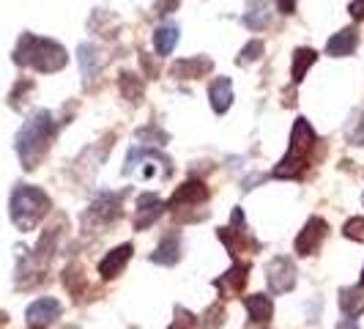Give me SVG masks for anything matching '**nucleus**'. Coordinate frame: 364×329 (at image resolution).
I'll return each mask as SVG.
<instances>
[{
	"mask_svg": "<svg viewBox=\"0 0 364 329\" xmlns=\"http://www.w3.org/2000/svg\"><path fill=\"white\" fill-rule=\"evenodd\" d=\"M318 162V135L312 132L307 118H299L291 135V148L282 157V162L274 167V179H301L307 167Z\"/></svg>",
	"mask_w": 364,
	"mask_h": 329,
	"instance_id": "obj_1",
	"label": "nucleus"
},
{
	"mask_svg": "<svg viewBox=\"0 0 364 329\" xmlns=\"http://www.w3.org/2000/svg\"><path fill=\"white\" fill-rule=\"evenodd\" d=\"M53 135H55V121L47 110L36 113V115L22 127V132L17 135V151H19V160H22V164H25L28 170H33V167L41 162V157H44L47 148H50Z\"/></svg>",
	"mask_w": 364,
	"mask_h": 329,
	"instance_id": "obj_2",
	"label": "nucleus"
},
{
	"mask_svg": "<svg viewBox=\"0 0 364 329\" xmlns=\"http://www.w3.org/2000/svg\"><path fill=\"white\" fill-rule=\"evenodd\" d=\"M14 61L22 66H33L38 72H58L66 66V50L50 38L22 36Z\"/></svg>",
	"mask_w": 364,
	"mask_h": 329,
	"instance_id": "obj_3",
	"label": "nucleus"
},
{
	"mask_svg": "<svg viewBox=\"0 0 364 329\" xmlns=\"http://www.w3.org/2000/svg\"><path fill=\"white\" fill-rule=\"evenodd\" d=\"M47 212H50V198L38 187L19 184L11 192V219L19 231H33L47 217Z\"/></svg>",
	"mask_w": 364,
	"mask_h": 329,
	"instance_id": "obj_4",
	"label": "nucleus"
},
{
	"mask_svg": "<svg viewBox=\"0 0 364 329\" xmlns=\"http://www.w3.org/2000/svg\"><path fill=\"white\" fill-rule=\"evenodd\" d=\"M219 239L225 241V247L230 250L233 258H238L241 253H247V250H257V241L247 234L241 209H233V214H230V228H219Z\"/></svg>",
	"mask_w": 364,
	"mask_h": 329,
	"instance_id": "obj_5",
	"label": "nucleus"
},
{
	"mask_svg": "<svg viewBox=\"0 0 364 329\" xmlns=\"http://www.w3.org/2000/svg\"><path fill=\"white\" fill-rule=\"evenodd\" d=\"M266 283L272 293H291L296 288V266H293L291 258L277 256L266 263Z\"/></svg>",
	"mask_w": 364,
	"mask_h": 329,
	"instance_id": "obj_6",
	"label": "nucleus"
},
{
	"mask_svg": "<svg viewBox=\"0 0 364 329\" xmlns=\"http://www.w3.org/2000/svg\"><path fill=\"white\" fill-rule=\"evenodd\" d=\"M326 219L321 217H310L307 219V225L299 231V236H296V241H293V247H296V253L299 256H315L318 253V247L323 244V239H326Z\"/></svg>",
	"mask_w": 364,
	"mask_h": 329,
	"instance_id": "obj_7",
	"label": "nucleus"
},
{
	"mask_svg": "<svg viewBox=\"0 0 364 329\" xmlns=\"http://www.w3.org/2000/svg\"><path fill=\"white\" fill-rule=\"evenodd\" d=\"M247 280H250V263L247 261H233V266L214 280V288L222 293V299H233L244 291Z\"/></svg>",
	"mask_w": 364,
	"mask_h": 329,
	"instance_id": "obj_8",
	"label": "nucleus"
},
{
	"mask_svg": "<svg viewBox=\"0 0 364 329\" xmlns=\"http://www.w3.org/2000/svg\"><path fill=\"white\" fill-rule=\"evenodd\" d=\"M208 201V187L203 182H195V179H189V182H183L178 189H176V195L170 198L167 203V209L170 212H181V209H192V206H200V203Z\"/></svg>",
	"mask_w": 364,
	"mask_h": 329,
	"instance_id": "obj_9",
	"label": "nucleus"
},
{
	"mask_svg": "<svg viewBox=\"0 0 364 329\" xmlns=\"http://www.w3.org/2000/svg\"><path fill=\"white\" fill-rule=\"evenodd\" d=\"M63 313L60 308V302L53 299V296H41L36 302H31L28 305V310H25V318H28V327H50L53 321H58V315Z\"/></svg>",
	"mask_w": 364,
	"mask_h": 329,
	"instance_id": "obj_10",
	"label": "nucleus"
},
{
	"mask_svg": "<svg viewBox=\"0 0 364 329\" xmlns=\"http://www.w3.org/2000/svg\"><path fill=\"white\" fill-rule=\"evenodd\" d=\"M164 209H167V203H164L159 195H154V192L140 195V198H137V209H134V228H137V231L151 228V225L164 214Z\"/></svg>",
	"mask_w": 364,
	"mask_h": 329,
	"instance_id": "obj_11",
	"label": "nucleus"
},
{
	"mask_svg": "<svg viewBox=\"0 0 364 329\" xmlns=\"http://www.w3.org/2000/svg\"><path fill=\"white\" fill-rule=\"evenodd\" d=\"M134 253V247L132 244H118L115 250H109L107 256L102 258V263H99V274H102V280H112V277H118V274L124 272V266L129 263V258Z\"/></svg>",
	"mask_w": 364,
	"mask_h": 329,
	"instance_id": "obj_12",
	"label": "nucleus"
},
{
	"mask_svg": "<svg viewBox=\"0 0 364 329\" xmlns=\"http://www.w3.org/2000/svg\"><path fill=\"white\" fill-rule=\"evenodd\" d=\"M151 261L159 263V266H176L181 261V236L178 234H170L162 239V244L151 253Z\"/></svg>",
	"mask_w": 364,
	"mask_h": 329,
	"instance_id": "obj_13",
	"label": "nucleus"
},
{
	"mask_svg": "<svg viewBox=\"0 0 364 329\" xmlns=\"http://www.w3.org/2000/svg\"><path fill=\"white\" fill-rule=\"evenodd\" d=\"M118 206H121V195H105L102 201H96L91 209H88V214H85V222L96 219V222L105 228V225H109L112 219L118 217Z\"/></svg>",
	"mask_w": 364,
	"mask_h": 329,
	"instance_id": "obj_14",
	"label": "nucleus"
},
{
	"mask_svg": "<svg viewBox=\"0 0 364 329\" xmlns=\"http://www.w3.org/2000/svg\"><path fill=\"white\" fill-rule=\"evenodd\" d=\"M356 47H359V31L356 28H343L340 33L328 38L326 53L334 55V58H343V55H353Z\"/></svg>",
	"mask_w": 364,
	"mask_h": 329,
	"instance_id": "obj_15",
	"label": "nucleus"
},
{
	"mask_svg": "<svg viewBox=\"0 0 364 329\" xmlns=\"http://www.w3.org/2000/svg\"><path fill=\"white\" fill-rule=\"evenodd\" d=\"M244 308H247V313H250L252 324H269V321H272L274 302H272V296H266V293L244 296Z\"/></svg>",
	"mask_w": 364,
	"mask_h": 329,
	"instance_id": "obj_16",
	"label": "nucleus"
},
{
	"mask_svg": "<svg viewBox=\"0 0 364 329\" xmlns=\"http://www.w3.org/2000/svg\"><path fill=\"white\" fill-rule=\"evenodd\" d=\"M208 99H211V108L214 113H228V108L233 105V83L228 77H217L208 88Z\"/></svg>",
	"mask_w": 364,
	"mask_h": 329,
	"instance_id": "obj_17",
	"label": "nucleus"
},
{
	"mask_svg": "<svg viewBox=\"0 0 364 329\" xmlns=\"http://www.w3.org/2000/svg\"><path fill=\"white\" fill-rule=\"evenodd\" d=\"M340 310L346 318H356L364 313V286H350L340 291Z\"/></svg>",
	"mask_w": 364,
	"mask_h": 329,
	"instance_id": "obj_18",
	"label": "nucleus"
},
{
	"mask_svg": "<svg viewBox=\"0 0 364 329\" xmlns=\"http://www.w3.org/2000/svg\"><path fill=\"white\" fill-rule=\"evenodd\" d=\"M211 61L205 58V55H195V58H189V61H178L176 66H173V74L176 77H181V80H186V77H203L205 72H211Z\"/></svg>",
	"mask_w": 364,
	"mask_h": 329,
	"instance_id": "obj_19",
	"label": "nucleus"
},
{
	"mask_svg": "<svg viewBox=\"0 0 364 329\" xmlns=\"http://www.w3.org/2000/svg\"><path fill=\"white\" fill-rule=\"evenodd\" d=\"M154 44H156V53L159 55H173L176 44H178V28L170 25V22L159 25L156 33H154Z\"/></svg>",
	"mask_w": 364,
	"mask_h": 329,
	"instance_id": "obj_20",
	"label": "nucleus"
},
{
	"mask_svg": "<svg viewBox=\"0 0 364 329\" xmlns=\"http://www.w3.org/2000/svg\"><path fill=\"white\" fill-rule=\"evenodd\" d=\"M318 61V53L310 50V47H301V50H296L293 53V69H291V77L293 83H301L304 80V74L310 72V66Z\"/></svg>",
	"mask_w": 364,
	"mask_h": 329,
	"instance_id": "obj_21",
	"label": "nucleus"
},
{
	"mask_svg": "<svg viewBox=\"0 0 364 329\" xmlns=\"http://www.w3.org/2000/svg\"><path fill=\"white\" fill-rule=\"evenodd\" d=\"M63 286H66V288H69V293H72L74 299L80 302V296H82V291H85V277H82V266H77V263L66 266V269H63Z\"/></svg>",
	"mask_w": 364,
	"mask_h": 329,
	"instance_id": "obj_22",
	"label": "nucleus"
},
{
	"mask_svg": "<svg viewBox=\"0 0 364 329\" xmlns=\"http://www.w3.org/2000/svg\"><path fill=\"white\" fill-rule=\"evenodd\" d=\"M244 22H247V28H252V31H260V28L269 22V11H266L263 0H250L247 14H244Z\"/></svg>",
	"mask_w": 364,
	"mask_h": 329,
	"instance_id": "obj_23",
	"label": "nucleus"
},
{
	"mask_svg": "<svg viewBox=\"0 0 364 329\" xmlns=\"http://www.w3.org/2000/svg\"><path fill=\"white\" fill-rule=\"evenodd\" d=\"M225 318H228L225 305L217 302V305H211L208 310L203 313V318H198V329H219L222 324H225Z\"/></svg>",
	"mask_w": 364,
	"mask_h": 329,
	"instance_id": "obj_24",
	"label": "nucleus"
},
{
	"mask_svg": "<svg viewBox=\"0 0 364 329\" xmlns=\"http://www.w3.org/2000/svg\"><path fill=\"white\" fill-rule=\"evenodd\" d=\"M96 50H93V44H82L80 47V66H82V74H85V80L91 83L93 74H96Z\"/></svg>",
	"mask_w": 364,
	"mask_h": 329,
	"instance_id": "obj_25",
	"label": "nucleus"
},
{
	"mask_svg": "<svg viewBox=\"0 0 364 329\" xmlns=\"http://www.w3.org/2000/svg\"><path fill=\"white\" fill-rule=\"evenodd\" d=\"M343 236H348L350 241H362L364 244V217H350L343 225Z\"/></svg>",
	"mask_w": 364,
	"mask_h": 329,
	"instance_id": "obj_26",
	"label": "nucleus"
},
{
	"mask_svg": "<svg viewBox=\"0 0 364 329\" xmlns=\"http://www.w3.org/2000/svg\"><path fill=\"white\" fill-rule=\"evenodd\" d=\"M121 91L127 93L132 102H137V96H140V91H143V85H140V80H137L134 74H124V77H121Z\"/></svg>",
	"mask_w": 364,
	"mask_h": 329,
	"instance_id": "obj_27",
	"label": "nucleus"
},
{
	"mask_svg": "<svg viewBox=\"0 0 364 329\" xmlns=\"http://www.w3.org/2000/svg\"><path fill=\"white\" fill-rule=\"evenodd\" d=\"M260 55H263V41H250V44L241 50V55H238V63L247 66L250 61H257Z\"/></svg>",
	"mask_w": 364,
	"mask_h": 329,
	"instance_id": "obj_28",
	"label": "nucleus"
},
{
	"mask_svg": "<svg viewBox=\"0 0 364 329\" xmlns=\"http://www.w3.org/2000/svg\"><path fill=\"white\" fill-rule=\"evenodd\" d=\"M348 11H350L353 19H364V0H353V3L348 6Z\"/></svg>",
	"mask_w": 364,
	"mask_h": 329,
	"instance_id": "obj_29",
	"label": "nucleus"
},
{
	"mask_svg": "<svg viewBox=\"0 0 364 329\" xmlns=\"http://www.w3.org/2000/svg\"><path fill=\"white\" fill-rule=\"evenodd\" d=\"M277 6H279V11H282V14H293V9H296V3H293V0H277Z\"/></svg>",
	"mask_w": 364,
	"mask_h": 329,
	"instance_id": "obj_30",
	"label": "nucleus"
},
{
	"mask_svg": "<svg viewBox=\"0 0 364 329\" xmlns=\"http://www.w3.org/2000/svg\"><path fill=\"white\" fill-rule=\"evenodd\" d=\"M337 329H359V324H356L353 318H346V321H340V324H337Z\"/></svg>",
	"mask_w": 364,
	"mask_h": 329,
	"instance_id": "obj_31",
	"label": "nucleus"
},
{
	"mask_svg": "<svg viewBox=\"0 0 364 329\" xmlns=\"http://www.w3.org/2000/svg\"><path fill=\"white\" fill-rule=\"evenodd\" d=\"M244 329H269L266 324H250V327H244Z\"/></svg>",
	"mask_w": 364,
	"mask_h": 329,
	"instance_id": "obj_32",
	"label": "nucleus"
},
{
	"mask_svg": "<svg viewBox=\"0 0 364 329\" xmlns=\"http://www.w3.org/2000/svg\"><path fill=\"white\" fill-rule=\"evenodd\" d=\"M359 286H364V269H362V277H359Z\"/></svg>",
	"mask_w": 364,
	"mask_h": 329,
	"instance_id": "obj_33",
	"label": "nucleus"
},
{
	"mask_svg": "<svg viewBox=\"0 0 364 329\" xmlns=\"http://www.w3.org/2000/svg\"><path fill=\"white\" fill-rule=\"evenodd\" d=\"M170 329H178V327H170Z\"/></svg>",
	"mask_w": 364,
	"mask_h": 329,
	"instance_id": "obj_34",
	"label": "nucleus"
},
{
	"mask_svg": "<svg viewBox=\"0 0 364 329\" xmlns=\"http://www.w3.org/2000/svg\"><path fill=\"white\" fill-rule=\"evenodd\" d=\"M31 329H38V327H31Z\"/></svg>",
	"mask_w": 364,
	"mask_h": 329,
	"instance_id": "obj_35",
	"label": "nucleus"
},
{
	"mask_svg": "<svg viewBox=\"0 0 364 329\" xmlns=\"http://www.w3.org/2000/svg\"><path fill=\"white\" fill-rule=\"evenodd\" d=\"M362 203H364V195H362Z\"/></svg>",
	"mask_w": 364,
	"mask_h": 329,
	"instance_id": "obj_36",
	"label": "nucleus"
}]
</instances>
